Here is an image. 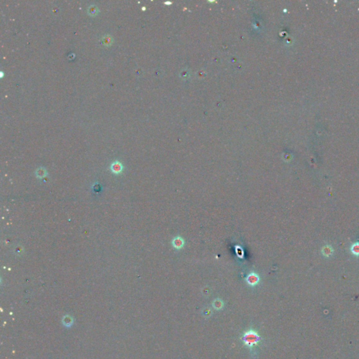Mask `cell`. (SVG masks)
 I'll return each instance as SVG.
<instances>
[{
    "instance_id": "1",
    "label": "cell",
    "mask_w": 359,
    "mask_h": 359,
    "mask_svg": "<svg viewBox=\"0 0 359 359\" xmlns=\"http://www.w3.org/2000/svg\"><path fill=\"white\" fill-rule=\"evenodd\" d=\"M259 340V336L255 332L250 331L245 334L244 337V343L249 347H253Z\"/></svg>"
},
{
    "instance_id": "2",
    "label": "cell",
    "mask_w": 359,
    "mask_h": 359,
    "mask_svg": "<svg viewBox=\"0 0 359 359\" xmlns=\"http://www.w3.org/2000/svg\"><path fill=\"white\" fill-rule=\"evenodd\" d=\"M171 244L175 249L181 250L185 245V240L180 236H177L172 239Z\"/></svg>"
},
{
    "instance_id": "3",
    "label": "cell",
    "mask_w": 359,
    "mask_h": 359,
    "mask_svg": "<svg viewBox=\"0 0 359 359\" xmlns=\"http://www.w3.org/2000/svg\"><path fill=\"white\" fill-rule=\"evenodd\" d=\"M245 280L248 283V285L251 286H254L257 285L258 282L260 281V276L258 274L255 273V272H251L248 275V276L245 279Z\"/></svg>"
},
{
    "instance_id": "4",
    "label": "cell",
    "mask_w": 359,
    "mask_h": 359,
    "mask_svg": "<svg viewBox=\"0 0 359 359\" xmlns=\"http://www.w3.org/2000/svg\"><path fill=\"white\" fill-rule=\"evenodd\" d=\"M110 170L114 174H120L123 170V166L120 161H115L110 165Z\"/></svg>"
},
{
    "instance_id": "5",
    "label": "cell",
    "mask_w": 359,
    "mask_h": 359,
    "mask_svg": "<svg viewBox=\"0 0 359 359\" xmlns=\"http://www.w3.org/2000/svg\"><path fill=\"white\" fill-rule=\"evenodd\" d=\"M99 9L95 4L89 5L87 8V13L91 17H96L98 14Z\"/></svg>"
},
{
    "instance_id": "6",
    "label": "cell",
    "mask_w": 359,
    "mask_h": 359,
    "mask_svg": "<svg viewBox=\"0 0 359 359\" xmlns=\"http://www.w3.org/2000/svg\"><path fill=\"white\" fill-rule=\"evenodd\" d=\"M47 175L48 173L47 171V170H46V168H44V167H39V168H37L36 170V171H35V175H36V177L37 178H39V179L44 178L45 177H47Z\"/></svg>"
},
{
    "instance_id": "7",
    "label": "cell",
    "mask_w": 359,
    "mask_h": 359,
    "mask_svg": "<svg viewBox=\"0 0 359 359\" xmlns=\"http://www.w3.org/2000/svg\"><path fill=\"white\" fill-rule=\"evenodd\" d=\"M102 42L105 47H110L113 43V37L110 34H105L102 37Z\"/></svg>"
},
{
    "instance_id": "8",
    "label": "cell",
    "mask_w": 359,
    "mask_h": 359,
    "mask_svg": "<svg viewBox=\"0 0 359 359\" xmlns=\"http://www.w3.org/2000/svg\"><path fill=\"white\" fill-rule=\"evenodd\" d=\"M352 252L353 254L356 255H359V244H355L352 245Z\"/></svg>"
},
{
    "instance_id": "9",
    "label": "cell",
    "mask_w": 359,
    "mask_h": 359,
    "mask_svg": "<svg viewBox=\"0 0 359 359\" xmlns=\"http://www.w3.org/2000/svg\"><path fill=\"white\" fill-rule=\"evenodd\" d=\"M72 322H73V321L70 316H65L63 318V323L66 326H70V325H72Z\"/></svg>"
},
{
    "instance_id": "10",
    "label": "cell",
    "mask_w": 359,
    "mask_h": 359,
    "mask_svg": "<svg viewBox=\"0 0 359 359\" xmlns=\"http://www.w3.org/2000/svg\"><path fill=\"white\" fill-rule=\"evenodd\" d=\"M332 251H333V250L330 249V246L327 245V246L325 247V250H323V253L325 256H329L332 254Z\"/></svg>"
},
{
    "instance_id": "11",
    "label": "cell",
    "mask_w": 359,
    "mask_h": 359,
    "mask_svg": "<svg viewBox=\"0 0 359 359\" xmlns=\"http://www.w3.org/2000/svg\"><path fill=\"white\" fill-rule=\"evenodd\" d=\"M236 251L237 253L239 252V250H236ZM239 252H243V250H242V248H241V249H239ZM237 255H238L239 257H241V258H242V255H240V254H239V253H237Z\"/></svg>"
}]
</instances>
